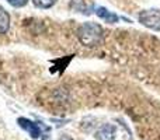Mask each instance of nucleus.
Masks as SVG:
<instances>
[{
    "instance_id": "nucleus-1",
    "label": "nucleus",
    "mask_w": 160,
    "mask_h": 140,
    "mask_svg": "<svg viewBox=\"0 0 160 140\" xmlns=\"http://www.w3.org/2000/svg\"><path fill=\"white\" fill-rule=\"evenodd\" d=\"M79 42L86 48H97L104 41V30L100 24L93 21L83 22L76 31Z\"/></svg>"
},
{
    "instance_id": "nucleus-2",
    "label": "nucleus",
    "mask_w": 160,
    "mask_h": 140,
    "mask_svg": "<svg viewBox=\"0 0 160 140\" xmlns=\"http://www.w3.org/2000/svg\"><path fill=\"white\" fill-rule=\"evenodd\" d=\"M138 21L149 30L160 31V8L142 10L138 16Z\"/></svg>"
},
{
    "instance_id": "nucleus-3",
    "label": "nucleus",
    "mask_w": 160,
    "mask_h": 140,
    "mask_svg": "<svg viewBox=\"0 0 160 140\" xmlns=\"http://www.w3.org/2000/svg\"><path fill=\"white\" fill-rule=\"evenodd\" d=\"M17 123H18L25 132L30 133L32 139H38L39 136L42 135L39 125L35 123V122H32V121H30V119H27V118H18L17 119Z\"/></svg>"
},
{
    "instance_id": "nucleus-4",
    "label": "nucleus",
    "mask_w": 160,
    "mask_h": 140,
    "mask_svg": "<svg viewBox=\"0 0 160 140\" xmlns=\"http://www.w3.org/2000/svg\"><path fill=\"white\" fill-rule=\"evenodd\" d=\"M117 135V129L114 125L107 123L104 126H101L96 133V138L98 140H114Z\"/></svg>"
},
{
    "instance_id": "nucleus-5",
    "label": "nucleus",
    "mask_w": 160,
    "mask_h": 140,
    "mask_svg": "<svg viewBox=\"0 0 160 140\" xmlns=\"http://www.w3.org/2000/svg\"><path fill=\"white\" fill-rule=\"evenodd\" d=\"M96 14L100 17L101 20H104V21L110 22V24H115V22H118L119 20H121V17L117 16L115 13H112V11H110L108 8L102 7V6H98V7H96Z\"/></svg>"
},
{
    "instance_id": "nucleus-6",
    "label": "nucleus",
    "mask_w": 160,
    "mask_h": 140,
    "mask_svg": "<svg viewBox=\"0 0 160 140\" xmlns=\"http://www.w3.org/2000/svg\"><path fill=\"white\" fill-rule=\"evenodd\" d=\"M10 28V14L0 6V34H6Z\"/></svg>"
},
{
    "instance_id": "nucleus-7",
    "label": "nucleus",
    "mask_w": 160,
    "mask_h": 140,
    "mask_svg": "<svg viewBox=\"0 0 160 140\" xmlns=\"http://www.w3.org/2000/svg\"><path fill=\"white\" fill-rule=\"evenodd\" d=\"M70 8H72L73 11L88 14V8H87V4H86L84 0H72V2H70Z\"/></svg>"
},
{
    "instance_id": "nucleus-8",
    "label": "nucleus",
    "mask_w": 160,
    "mask_h": 140,
    "mask_svg": "<svg viewBox=\"0 0 160 140\" xmlns=\"http://www.w3.org/2000/svg\"><path fill=\"white\" fill-rule=\"evenodd\" d=\"M56 2H58V0H32V4L35 6L37 8H44V10H47V8L53 7V6L56 4Z\"/></svg>"
},
{
    "instance_id": "nucleus-9",
    "label": "nucleus",
    "mask_w": 160,
    "mask_h": 140,
    "mask_svg": "<svg viewBox=\"0 0 160 140\" xmlns=\"http://www.w3.org/2000/svg\"><path fill=\"white\" fill-rule=\"evenodd\" d=\"M30 2V0H7V3L10 6H13V7L16 8H20V7H24L27 3Z\"/></svg>"
}]
</instances>
